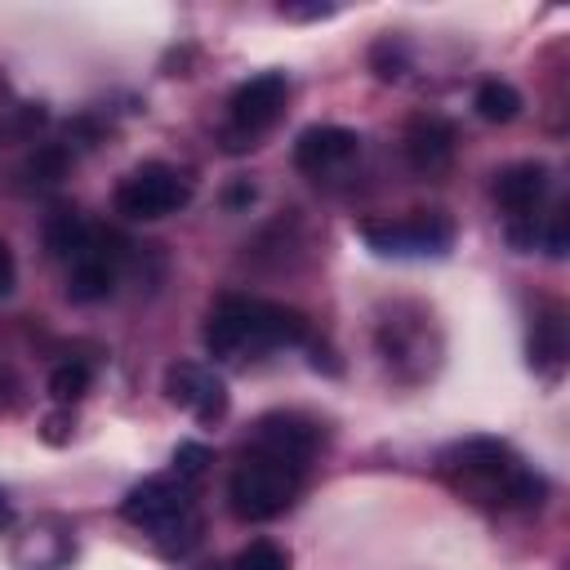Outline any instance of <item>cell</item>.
<instances>
[{"mask_svg":"<svg viewBox=\"0 0 570 570\" xmlns=\"http://www.w3.org/2000/svg\"><path fill=\"white\" fill-rule=\"evenodd\" d=\"M205 352L218 361H236L245 352H272V347H298L312 343V325L298 307L267 303V298H245V294H223L209 316H205Z\"/></svg>","mask_w":570,"mask_h":570,"instance_id":"6da1fadb","label":"cell"},{"mask_svg":"<svg viewBox=\"0 0 570 570\" xmlns=\"http://www.w3.org/2000/svg\"><path fill=\"white\" fill-rule=\"evenodd\" d=\"M441 472L468 490L472 499L499 503V508H539L548 494V481L530 472L503 441L494 436H468L441 450Z\"/></svg>","mask_w":570,"mask_h":570,"instance_id":"7a4b0ae2","label":"cell"},{"mask_svg":"<svg viewBox=\"0 0 570 570\" xmlns=\"http://www.w3.org/2000/svg\"><path fill=\"white\" fill-rule=\"evenodd\" d=\"M120 517L129 525L147 530L165 557H187L200 539V512H196V499H191V481H183L174 472L138 481L125 494Z\"/></svg>","mask_w":570,"mask_h":570,"instance_id":"3957f363","label":"cell"},{"mask_svg":"<svg viewBox=\"0 0 570 570\" xmlns=\"http://www.w3.org/2000/svg\"><path fill=\"white\" fill-rule=\"evenodd\" d=\"M298 485H303V463L281 459L258 445H245V454L236 459V468L227 476V508L236 521L258 525V521L281 517L294 503Z\"/></svg>","mask_w":570,"mask_h":570,"instance_id":"277c9868","label":"cell"},{"mask_svg":"<svg viewBox=\"0 0 570 570\" xmlns=\"http://www.w3.org/2000/svg\"><path fill=\"white\" fill-rule=\"evenodd\" d=\"M289 80L285 71H258L249 80H240L227 98V125H223V147L227 151H245L258 147V138L276 125L281 107H285Z\"/></svg>","mask_w":570,"mask_h":570,"instance_id":"5b68a950","label":"cell"},{"mask_svg":"<svg viewBox=\"0 0 570 570\" xmlns=\"http://www.w3.org/2000/svg\"><path fill=\"white\" fill-rule=\"evenodd\" d=\"M187 200H191V178L178 174L174 165H160V160L129 169L116 187V214L138 218V223L169 218V214L187 209Z\"/></svg>","mask_w":570,"mask_h":570,"instance_id":"8992f818","label":"cell"},{"mask_svg":"<svg viewBox=\"0 0 570 570\" xmlns=\"http://www.w3.org/2000/svg\"><path fill=\"white\" fill-rule=\"evenodd\" d=\"M361 240L387 258H423V254H445L454 245V223L441 209H414L410 218L361 223Z\"/></svg>","mask_w":570,"mask_h":570,"instance_id":"52a82bcc","label":"cell"},{"mask_svg":"<svg viewBox=\"0 0 570 570\" xmlns=\"http://www.w3.org/2000/svg\"><path fill=\"white\" fill-rule=\"evenodd\" d=\"M120 240L107 232H94V240L67 263V298L71 303H102L120 285V267L129 249H116Z\"/></svg>","mask_w":570,"mask_h":570,"instance_id":"ba28073f","label":"cell"},{"mask_svg":"<svg viewBox=\"0 0 570 570\" xmlns=\"http://www.w3.org/2000/svg\"><path fill=\"white\" fill-rule=\"evenodd\" d=\"M165 396L178 410H187L191 419H200V423H218L227 414V405H232L227 383L200 361H174L165 370Z\"/></svg>","mask_w":570,"mask_h":570,"instance_id":"9c48e42d","label":"cell"},{"mask_svg":"<svg viewBox=\"0 0 570 570\" xmlns=\"http://www.w3.org/2000/svg\"><path fill=\"white\" fill-rule=\"evenodd\" d=\"M356 151H361V138H356V129H343V125H307L294 138V165L312 178L343 169Z\"/></svg>","mask_w":570,"mask_h":570,"instance_id":"30bf717a","label":"cell"},{"mask_svg":"<svg viewBox=\"0 0 570 570\" xmlns=\"http://www.w3.org/2000/svg\"><path fill=\"white\" fill-rule=\"evenodd\" d=\"M316 441H321L316 423L303 419V414H294V410H272V414H263V419L254 423V432H249V445L272 450V454H281V459H294V463H303V468H307V459L316 454Z\"/></svg>","mask_w":570,"mask_h":570,"instance_id":"8fae6325","label":"cell"},{"mask_svg":"<svg viewBox=\"0 0 570 570\" xmlns=\"http://www.w3.org/2000/svg\"><path fill=\"white\" fill-rule=\"evenodd\" d=\"M405 160L423 178L445 174L450 160H454V125L445 116H432V111L428 116H414L405 125Z\"/></svg>","mask_w":570,"mask_h":570,"instance_id":"7c38bea8","label":"cell"},{"mask_svg":"<svg viewBox=\"0 0 570 570\" xmlns=\"http://www.w3.org/2000/svg\"><path fill=\"white\" fill-rule=\"evenodd\" d=\"M548 165L543 160H517L508 169L494 174V200L499 209H508V223L517 218H534L543 196H548Z\"/></svg>","mask_w":570,"mask_h":570,"instance_id":"4fadbf2b","label":"cell"},{"mask_svg":"<svg viewBox=\"0 0 570 570\" xmlns=\"http://www.w3.org/2000/svg\"><path fill=\"white\" fill-rule=\"evenodd\" d=\"M566 361V312L561 303H548L530 325V365L539 374H557Z\"/></svg>","mask_w":570,"mask_h":570,"instance_id":"5bb4252c","label":"cell"},{"mask_svg":"<svg viewBox=\"0 0 570 570\" xmlns=\"http://www.w3.org/2000/svg\"><path fill=\"white\" fill-rule=\"evenodd\" d=\"M94 240V227L85 223V214L76 205H58L49 218H45V249L62 263H71L85 245Z\"/></svg>","mask_w":570,"mask_h":570,"instance_id":"9a60e30c","label":"cell"},{"mask_svg":"<svg viewBox=\"0 0 570 570\" xmlns=\"http://www.w3.org/2000/svg\"><path fill=\"white\" fill-rule=\"evenodd\" d=\"M472 107H476L481 120L508 125V120H517V111H521V94H517L508 80H481L476 94H472Z\"/></svg>","mask_w":570,"mask_h":570,"instance_id":"2e32d148","label":"cell"},{"mask_svg":"<svg viewBox=\"0 0 570 570\" xmlns=\"http://www.w3.org/2000/svg\"><path fill=\"white\" fill-rule=\"evenodd\" d=\"M67 160H71V151H67L62 142H45V147H36V151L27 156L22 178L36 183V187H49V183H58V178L67 174Z\"/></svg>","mask_w":570,"mask_h":570,"instance_id":"e0dca14e","label":"cell"},{"mask_svg":"<svg viewBox=\"0 0 570 570\" xmlns=\"http://www.w3.org/2000/svg\"><path fill=\"white\" fill-rule=\"evenodd\" d=\"M89 365L85 361H62V365H53V374H49V396L58 401V405H71V401H80L85 392H89Z\"/></svg>","mask_w":570,"mask_h":570,"instance_id":"ac0fdd59","label":"cell"},{"mask_svg":"<svg viewBox=\"0 0 570 570\" xmlns=\"http://www.w3.org/2000/svg\"><path fill=\"white\" fill-rule=\"evenodd\" d=\"M227 570H289V557L272 539H254L227 561Z\"/></svg>","mask_w":570,"mask_h":570,"instance_id":"d6986e66","label":"cell"},{"mask_svg":"<svg viewBox=\"0 0 570 570\" xmlns=\"http://www.w3.org/2000/svg\"><path fill=\"white\" fill-rule=\"evenodd\" d=\"M209 463H214V454H209V445H200V441H183V445L174 450V476H183V481H196Z\"/></svg>","mask_w":570,"mask_h":570,"instance_id":"ffe728a7","label":"cell"},{"mask_svg":"<svg viewBox=\"0 0 570 570\" xmlns=\"http://www.w3.org/2000/svg\"><path fill=\"white\" fill-rule=\"evenodd\" d=\"M370 67L379 71V80H401V71H405V49L387 36V40H379V45L370 49Z\"/></svg>","mask_w":570,"mask_h":570,"instance_id":"44dd1931","label":"cell"},{"mask_svg":"<svg viewBox=\"0 0 570 570\" xmlns=\"http://www.w3.org/2000/svg\"><path fill=\"white\" fill-rule=\"evenodd\" d=\"M543 249L548 258H566V205L548 218V232H543Z\"/></svg>","mask_w":570,"mask_h":570,"instance_id":"7402d4cb","label":"cell"},{"mask_svg":"<svg viewBox=\"0 0 570 570\" xmlns=\"http://www.w3.org/2000/svg\"><path fill=\"white\" fill-rule=\"evenodd\" d=\"M13 281H18V263H13L9 240L0 236V298H4V294H13Z\"/></svg>","mask_w":570,"mask_h":570,"instance_id":"603a6c76","label":"cell"},{"mask_svg":"<svg viewBox=\"0 0 570 570\" xmlns=\"http://www.w3.org/2000/svg\"><path fill=\"white\" fill-rule=\"evenodd\" d=\"M281 13H285V18L307 22V18H330V13H334V4H281Z\"/></svg>","mask_w":570,"mask_h":570,"instance_id":"cb8c5ba5","label":"cell"},{"mask_svg":"<svg viewBox=\"0 0 570 570\" xmlns=\"http://www.w3.org/2000/svg\"><path fill=\"white\" fill-rule=\"evenodd\" d=\"M245 200H254V187H249V183H236V187L227 191V205H245Z\"/></svg>","mask_w":570,"mask_h":570,"instance_id":"d4e9b609","label":"cell"},{"mask_svg":"<svg viewBox=\"0 0 570 570\" xmlns=\"http://www.w3.org/2000/svg\"><path fill=\"white\" fill-rule=\"evenodd\" d=\"M0 521H9V503H4V494H0Z\"/></svg>","mask_w":570,"mask_h":570,"instance_id":"484cf974","label":"cell"},{"mask_svg":"<svg viewBox=\"0 0 570 570\" xmlns=\"http://www.w3.org/2000/svg\"><path fill=\"white\" fill-rule=\"evenodd\" d=\"M205 570H227V561H223V566H205Z\"/></svg>","mask_w":570,"mask_h":570,"instance_id":"4316f807","label":"cell"}]
</instances>
